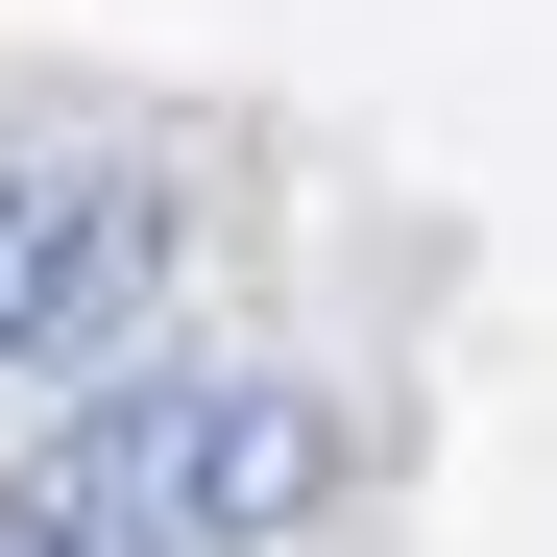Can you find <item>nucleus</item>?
<instances>
[{"mask_svg": "<svg viewBox=\"0 0 557 557\" xmlns=\"http://www.w3.org/2000/svg\"><path fill=\"white\" fill-rule=\"evenodd\" d=\"M25 509L73 557H243V533H315L339 509V412L292 363H98V388L49 412Z\"/></svg>", "mask_w": 557, "mask_h": 557, "instance_id": "f257e3e1", "label": "nucleus"}, {"mask_svg": "<svg viewBox=\"0 0 557 557\" xmlns=\"http://www.w3.org/2000/svg\"><path fill=\"white\" fill-rule=\"evenodd\" d=\"M170 292V195L122 170H0V388H98Z\"/></svg>", "mask_w": 557, "mask_h": 557, "instance_id": "f03ea898", "label": "nucleus"}, {"mask_svg": "<svg viewBox=\"0 0 557 557\" xmlns=\"http://www.w3.org/2000/svg\"><path fill=\"white\" fill-rule=\"evenodd\" d=\"M0 557H73V533H49V509H0Z\"/></svg>", "mask_w": 557, "mask_h": 557, "instance_id": "7ed1b4c3", "label": "nucleus"}]
</instances>
